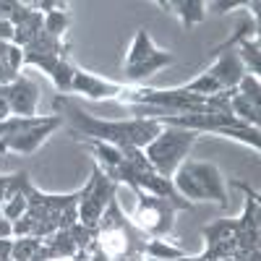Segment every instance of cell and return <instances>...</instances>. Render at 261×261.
Returning a JSON list of instances; mask_svg holds the SVG:
<instances>
[{
    "instance_id": "1",
    "label": "cell",
    "mask_w": 261,
    "mask_h": 261,
    "mask_svg": "<svg viewBox=\"0 0 261 261\" xmlns=\"http://www.w3.org/2000/svg\"><path fill=\"white\" fill-rule=\"evenodd\" d=\"M55 107H65L68 110V120L73 123V134L86 136V139H97L118 149H141L151 144L162 134V123L154 118H136V120H99L89 113H84L79 105L68 99H58Z\"/></svg>"
},
{
    "instance_id": "2",
    "label": "cell",
    "mask_w": 261,
    "mask_h": 261,
    "mask_svg": "<svg viewBox=\"0 0 261 261\" xmlns=\"http://www.w3.org/2000/svg\"><path fill=\"white\" fill-rule=\"evenodd\" d=\"M175 191L186 199H196V201H209L214 199L220 206H227V191H225V178L217 165L212 162H183L175 170Z\"/></svg>"
},
{
    "instance_id": "3",
    "label": "cell",
    "mask_w": 261,
    "mask_h": 261,
    "mask_svg": "<svg viewBox=\"0 0 261 261\" xmlns=\"http://www.w3.org/2000/svg\"><path fill=\"white\" fill-rule=\"evenodd\" d=\"M199 134L196 130H186V128H162V134L146 144L144 157L151 165V170L162 178H172L175 170L186 162V154L191 151V146L196 144Z\"/></svg>"
},
{
    "instance_id": "4",
    "label": "cell",
    "mask_w": 261,
    "mask_h": 261,
    "mask_svg": "<svg viewBox=\"0 0 261 261\" xmlns=\"http://www.w3.org/2000/svg\"><path fill=\"white\" fill-rule=\"evenodd\" d=\"M139 196V209H136V222L139 227H144L149 235H167L172 230V212L175 204H170L167 199L149 193L144 196L141 191H136Z\"/></svg>"
},
{
    "instance_id": "5",
    "label": "cell",
    "mask_w": 261,
    "mask_h": 261,
    "mask_svg": "<svg viewBox=\"0 0 261 261\" xmlns=\"http://www.w3.org/2000/svg\"><path fill=\"white\" fill-rule=\"evenodd\" d=\"M110 196H113V186L107 178H102V172L94 170V178L92 183L86 186L79 196V220L84 227H94L99 222V217H102V209L105 204L110 201Z\"/></svg>"
},
{
    "instance_id": "6",
    "label": "cell",
    "mask_w": 261,
    "mask_h": 261,
    "mask_svg": "<svg viewBox=\"0 0 261 261\" xmlns=\"http://www.w3.org/2000/svg\"><path fill=\"white\" fill-rule=\"evenodd\" d=\"M63 125V115H53V118H39L34 125L18 130V134L8 136L0 141V151H18V154H32L37 151V146L45 141L55 128Z\"/></svg>"
},
{
    "instance_id": "7",
    "label": "cell",
    "mask_w": 261,
    "mask_h": 261,
    "mask_svg": "<svg viewBox=\"0 0 261 261\" xmlns=\"http://www.w3.org/2000/svg\"><path fill=\"white\" fill-rule=\"evenodd\" d=\"M0 97H3L11 107V113L18 118H34L37 102H39V89L37 84L27 76H18L13 84L0 86Z\"/></svg>"
},
{
    "instance_id": "8",
    "label": "cell",
    "mask_w": 261,
    "mask_h": 261,
    "mask_svg": "<svg viewBox=\"0 0 261 261\" xmlns=\"http://www.w3.org/2000/svg\"><path fill=\"white\" fill-rule=\"evenodd\" d=\"M217 55V63L212 65V68L206 71L217 84H220V89H238V84H241V79L246 76V68H243V60L241 55H238L232 47L227 50H214Z\"/></svg>"
},
{
    "instance_id": "9",
    "label": "cell",
    "mask_w": 261,
    "mask_h": 261,
    "mask_svg": "<svg viewBox=\"0 0 261 261\" xmlns=\"http://www.w3.org/2000/svg\"><path fill=\"white\" fill-rule=\"evenodd\" d=\"M71 92H79L89 99H102V97H113V94H120L123 86L120 84H113V81H105V79H97L86 71H76L73 68V81H71Z\"/></svg>"
},
{
    "instance_id": "10",
    "label": "cell",
    "mask_w": 261,
    "mask_h": 261,
    "mask_svg": "<svg viewBox=\"0 0 261 261\" xmlns=\"http://www.w3.org/2000/svg\"><path fill=\"white\" fill-rule=\"evenodd\" d=\"M160 8L165 11H175L183 21V27L191 29L193 24H199V21H204L206 16V6L201 3V0H160Z\"/></svg>"
},
{
    "instance_id": "11",
    "label": "cell",
    "mask_w": 261,
    "mask_h": 261,
    "mask_svg": "<svg viewBox=\"0 0 261 261\" xmlns=\"http://www.w3.org/2000/svg\"><path fill=\"white\" fill-rule=\"evenodd\" d=\"M172 60H175V55H172L170 50H157L154 55H151L149 60L139 63V65H130V68H125V79L130 81H141L151 73H157L160 68H165V65H170Z\"/></svg>"
},
{
    "instance_id": "12",
    "label": "cell",
    "mask_w": 261,
    "mask_h": 261,
    "mask_svg": "<svg viewBox=\"0 0 261 261\" xmlns=\"http://www.w3.org/2000/svg\"><path fill=\"white\" fill-rule=\"evenodd\" d=\"M45 27V18H42V11H32V16L27 21H21L18 27H13V45H18L24 50L29 42H34V37L42 32Z\"/></svg>"
},
{
    "instance_id": "13",
    "label": "cell",
    "mask_w": 261,
    "mask_h": 261,
    "mask_svg": "<svg viewBox=\"0 0 261 261\" xmlns=\"http://www.w3.org/2000/svg\"><path fill=\"white\" fill-rule=\"evenodd\" d=\"M154 53H157V47H154V42H151L149 32H146V29H139L136 37H134V45H130V53H128V58H125V68L149 60Z\"/></svg>"
},
{
    "instance_id": "14",
    "label": "cell",
    "mask_w": 261,
    "mask_h": 261,
    "mask_svg": "<svg viewBox=\"0 0 261 261\" xmlns=\"http://www.w3.org/2000/svg\"><path fill=\"white\" fill-rule=\"evenodd\" d=\"M230 113H232L235 118L241 115V120H243L246 125L258 128V107H256V105H251L246 97H241L238 92L230 97Z\"/></svg>"
},
{
    "instance_id": "15",
    "label": "cell",
    "mask_w": 261,
    "mask_h": 261,
    "mask_svg": "<svg viewBox=\"0 0 261 261\" xmlns=\"http://www.w3.org/2000/svg\"><path fill=\"white\" fill-rule=\"evenodd\" d=\"M84 141H89L92 151L97 154V160L105 165V170H107V167H118V165L125 160V157H123V151H120L118 146H110V144L97 141V139H86V136H84Z\"/></svg>"
},
{
    "instance_id": "16",
    "label": "cell",
    "mask_w": 261,
    "mask_h": 261,
    "mask_svg": "<svg viewBox=\"0 0 261 261\" xmlns=\"http://www.w3.org/2000/svg\"><path fill=\"white\" fill-rule=\"evenodd\" d=\"M180 89H186V92H191V94H199V97H212V94H217V92H222L220 84H217L209 73H201L199 79H193V81L183 84Z\"/></svg>"
},
{
    "instance_id": "17",
    "label": "cell",
    "mask_w": 261,
    "mask_h": 261,
    "mask_svg": "<svg viewBox=\"0 0 261 261\" xmlns=\"http://www.w3.org/2000/svg\"><path fill=\"white\" fill-rule=\"evenodd\" d=\"M37 251H39V241H37V238H32V235H24L21 241L13 243L11 261H32L37 256Z\"/></svg>"
},
{
    "instance_id": "18",
    "label": "cell",
    "mask_w": 261,
    "mask_h": 261,
    "mask_svg": "<svg viewBox=\"0 0 261 261\" xmlns=\"http://www.w3.org/2000/svg\"><path fill=\"white\" fill-rule=\"evenodd\" d=\"M241 60L243 63H248L251 65V71H253V76H258V71H261V55H258V37H248V39H241Z\"/></svg>"
},
{
    "instance_id": "19",
    "label": "cell",
    "mask_w": 261,
    "mask_h": 261,
    "mask_svg": "<svg viewBox=\"0 0 261 261\" xmlns=\"http://www.w3.org/2000/svg\"><path fill=\"white\" fill-rule=\"evenodd\" d=\"M27 188H29V186H27ZM27 188L21 191V193H16V196H11V199H8V201L3 204V209H0V212H3V217H6V220H18V217L24 214L27 209H29Z\"/></svg>"
},
{
    "instance_id": "20",
    "label": "cell",
    "mask_w": 261,
    "mask_h": 261,
    "mask_svg": "<svg viewBox=\"0 0 261 261\" xmlns=\"http://www.w3.org/2000/svg\"><path fill=\"white\" fill-rule=\"evenodd\" d=\"M144 251L151 256V258H157V261H170V258H183V251L175 248V246H167L162 241H151L144 246Z\"/></svg>"
},
{
    "instance_id": "21",
    "label": "cell",
    "mask_w": 261,
    "mask_h": 261,
    "mask_svg": "<svg viewBox=\"0 0 261 261\" xmlns=\"http://www.w3.org/2000/svg\"><path fill=\"white\" fill-rule=\"evenodd\" d=\"M65 29H68V13H65V11H55V13L45 16V32L50 37L60 39L65 34Z\"/></svg>"
},
{
    "instance_id": "22",
    "label": "cell",
    "mask_w": 261,
    "mask_h": 261,
    "mask_svg": "<svg viewBox=\"0 0 261 261\" xmlns=\"http://www.w3.org/2000/svg\"><path fill=\"white\" fill-rule=\"evenodd\" d=\"M241 97H246L251 105H256L258 107V102H261V86H258V76H253V73H246L243 79H241Z\"/></svg>"
},
{
    "instance_id": "23",
    "label": "cell",
    "mask_w": 261,
    "mask_h": 261,
    "mask_svg": "<svg viewBox=\"0 0 261 261\" xmlns=\"http://www.w3.org/2000/svg\"><path fill=\"white\" fill-rule=\"evenodd\" d=\"M209 13H227L232 8H241L246 3H235V0H212V3H204Z\"/></svg>"
},
{
    "instance_id": "24",
    "label": "cell",
    "mask_w": 261,
    "mask_h": 261,
    "mask_svg": "<svg viewBox=\"0 0 261 261\" xmlns=\"http://www.w3.org/2000/svg\"><path fill=\"white\" fill-rule=\"evenodd\" d=\"M18 11H21V3H13V0H0V21H8V24H11Z\"/></svg>"
},
{
    "instance_id": "25",
    "label": "cell",
    "mask_w": 261,
    "mask_h": 261,
    "mask_svg": "<svg viewBox=\"0 0 261 261\" xmlns=\"http://www.w3.org/2000/svg\"><path fill=\"white\" fill-rule=\"evenodd\" d=\"M21 63H24V50H21L18 45H13L11 42V53H8V65L18 73V68H21Z\"/></svg>"
},
{
    "instance_id": "26",
    "label": "cell",
    "mask_w": 261,
    "mask_h": 261,
    "mask_svg": "<svg viewBox=\"0 0 261 261\" xmlns=\"http://www.w3.org/2000/svg\"><path fill=\"white\" fill-rule=\"evenodd\" d=\"M0 42H13V24L0 21Z\"/></svg>"
},
{
    "instance_id": "27",
    "label": "cell",
    "mask_w": 261,
    "mask_h": 261,
    "mask_svg": "<svg viewBox=\"0 0 261 261\" xmlns=\"http://www.w3.org/2000/svg\"><path fill=\"white\" fill-rule=\"evenodd\" d=\"M13 232V225H11V220H6L3 217V212H0V241H3V238H8Z\"/></svg>"
},
{
    "instance_id": "28",
    "label": "cell",
    "mask_w": 261,
    "mask_h": 261,
    "mask_svg": "<svg viewBox=\"0 0 261 261\" xmlns=\"http://www.w3.org/2000/svg\"><path fill=\"white\" fill-rule=\"evenodd\" d=\"M11 248H13V243L11 241H0V261H6V258H11Z\"/></svg>"
},
{
    "instance_id": "29",
    "label": "cell",
    "mask_w": 261,
    "mask_h": 261,
    "mask_svg": "<svg viewBox=\"0 0 261 261\" xmlns=\"http://www.w3.org/2000/svg\"><path fill=\"white\" fill-rule=\"evenodd\" d=\"M6 118H13V113H11V107H8V102L0 97V120H6Z\"/></svg>"
},
{
    "instance_id": "30",
    "label": "cell",
    "mask_w": 261,
    "mask_h": 261,
    "mask_svg": "<svg viewBox=\"0 0 261 261\" xmlns=\"http://www.w3.org/2000/svg\"><path fill=\"white\" fill-rule=\"evenodd\" d=\"M92 261H107V253H105L102 248H97V251H94V258H92Z\"/></svg>"
},
{
    "instance_id": "31",
    "label": "cell",
    "mask_w": 261,
    "mask_h": 261,
    "mask_svg": "<svg viewBox=\"0 0 261 261\" xmlns=\"http://www.w3.org/2000/svg\"><path fill=\"white\" fill-rule=\"evenodd\" d=\"M6 261H11V258H6Z\"/></svg>"
}]
</instances>
